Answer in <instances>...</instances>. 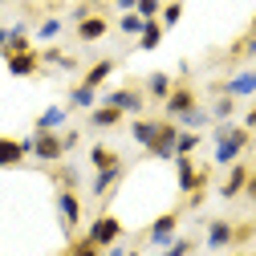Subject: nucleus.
<instances>
[{
  "instance_id": "1",
  "label": "nucleus",
  "mask_w": 256,
  "mask_h": 256,
  "mask_svg": "<svg viewBox=\"0 0 256 256\" xmlns=\"http://www.w3.org/2000/svg\"><path fill=\"white\" fill-rule=\"evenodd\" d=\"M212 138H216V150H212L216 167H232L236 158L252 146V130H248V126H236V122H216Z\"/></svg>"
},
{
  "instance_id": "2",
  "label": "nucleus",
  "mask_w": 256,
  "mask_h": 256,
  "mask_svg": "<svg viewBox=\"0 0 256 256\" xmlns=\"http://www.w3.org/2000/svg\"><path fill=\"white\" fill-rule=\"evenodd\" d=\"M171 163H175V179H179V191H183V196H191V191H204V187H208L212 171H208V167H196V163H191V154H175Z\"/></svg>"
},
{
  "instance_id": "3",
  "label": "nucleus",
  "mask_w": 256,
  "mask_h": 256,
  "mask_svg": "<svg viewBox=\"0 0 256 256\" xmlns=\"http://www.w3.org/2000/svg\"><path fill=\"white\" fill-rule=\"evenodd\" d=\"M57 216H61V228H66V236H74L78 224H82V200H78V191L57 187Z\"/></svg>"
},
{
  "instance_id": "4",
  "label": "nucleus",
  "mask_w": 256,
  "mask_h": 256,
  "mask_svg": "<svg viewBox=\"0 0 256 256\" xmlns=\"http://www.w3.org/2000/svg\"><path fill=\"white\" fill-rule=\"evenodd\" d=\"M98 248H110V244H118L122 240V224H118V216H110V212H102L98 220L90 224V232H86Z\"/></svg>"
},
{
  "instance_id": "5",
  "label": "nucleus",
  "mask_w": 256,
  "mask_h": 256,
  "mask_svg": "<svg viewBox=\"0 0 256 256\" xmlns=\"http://www.w3.org/2000/svg\"><path fill=\"white\" fill-rule=\"evenodd\" d=\"M33 154L41 163H61V158H66V142H61L57 130H37L33 134Z\"/></svg>"
},
{
  "instance_id": "6",
  "label": "nucleus",
  "mask_w": 256,
  "mask_h": 256,
  "mask_svg": "<svg viewBox=\"0 0 256 256\" xmlns=\"http://www.w3.org/2000/svg\"><path fill=\"white\" fill-rule=\"evenodd\" d=\"M102 102L114 106V110H122V114H134V118H138V114L146 110V94H142V90H110Z\"/></svg>"
},
{
  "instance_id": "7",
  "label": "nucleus",
  "mask_w": 256,
  "mask_h": 256,
  "mask_svg": "<svg viewBox=\"0 0 256 256\" xmlns=\"http://www.w3.org/2000/svg\"><path fill=\"white\" fill-rule=\"evenodd\" d=\"M196 106H200V102H196V90L183 86V82H179V86L167 94V98H163V110H167V118H171V122H175V118H183L187 110H196Z\"/></svg>"
},
{
  "instance_id": "8",
  "label": "nucleus",
  "mask_w": 256,
  "mask_h": 256,
  "mask_svg": "<svg viewBox=\"0 0 256 256\" xmlns=\"http://www.w3.org/2000/svg\"><path fill=\"white\" fill-rule=\"evenodd\" d=\"M212 94H228V98H252V94H256V70H240L236 78L212 86Z\"/></svg>"
},
{
  "instance_id": "9",
  "label": "nucleus",
  "mask_w": 256,
  "mask_h": 256,
  "mask_svg": "<svg viewBox=\"0 0 256 256\" xmlns=\"http://www.w3.org/2000/svg\"><path fill=\"white\" fill-rule=\"evenodd\" d=\"M175 228H179V212L158 216L150 228H146V244H150V248H167V244L175 240Z\"/></svg>"
},
{
  "instance_id": "10",
  "label": "nucleus",
  "mask_w": 256,
  "mask_h": 256,
  "mask_svg": "<svg viewBox=\"0 0 256 256\" xmlns=\"http://www.w3.org/2000/svg\"><path fill=\"white\" fill-rule=\"evenodd\" d=\"M106 33H110V20H106L102 12H90V16H82V20H78V41H82V45L102 41Z\"/></svg>"
},
{
  "instance_id": "11",
  "label": "nucleus",
  "mask_w": 256,
  "mask_h": 256,
  "mask_svg": "<svg viewBox=\"0 0 256 256\" xmlns=\"http://www.w3.org/2000/svg\"><path fill=\"white\" fill-rule=\"evenodd\" d=\"M175 138H179V122L163 118V122H158V138H154L150 154L154 158H175Z\"/></svg>"
},
{
  "instance_id": "12",
  "label": "nucleus",
  "mask_w": 256,
  "mask_h": 256,
  "mask_svg": "<svg viewBox=\"0 0 256 256\" xmlns=\"http://www.w3.org/2000/svg\"><path fill=\"white\" fill-rule=\"evenodd\" d=\"M248 163H240V158H236V163H232V171H228V179H224L220 183V200H236V196H244V183H248Z\"/></svg>"
},
{
  "instance_id": "13",
  "label": "nucleus",
  "mask_w": 256,
  "mask_h": 256,
  "mask_svg": "<svg viewBox=\"0 0 256 256\" xmlns=\"http://www.w3.org/2000/svg\"><path fill=\"white\" fill-rule=\"evenodd\" d=\"M24 154H33V138H0V167H16Z\"/></svg>"
},
{
  "instance_id": "14",
  "label": "nucleus",
  "mask_w": 256,
  "mask_h": 256,
  "mask_svg": "<svg viewBox=\"0 0 256 256\" xmlns=\"http://www.w3.org/2000/svg\"><path fill=\"white\" fill-rule=\"evenodd\" d=\"M4 61H8V74H12V78H33V74L41 70V57H37L33 49H24V53H4Z\"/></svg>"
},
{
  "instance_id": "15",
  "label": "nucleus",
  "mask_w": 256,
  "mask_h": 256,
  "mask_svg": "<svg viewBox=\"0 0 256 256\" xmlns=\"http://www.w3.org/2000/svg\"><path fill=\"white\" fill-rule=\"evenodd\" d=\"M228 244H236V224L232 220H212L208 224V248L216 252V248H228Z\"/></svg>"
},
{
  "instance_id": "16",
  "label": "nucleus",
  "mask_w": 256,
  "mask_h": 256,
  "mask_svg": "<svg viewBox=\"0 0 256 256\" xmlns=\"http://www.w3.org/2000/svg\"><path fill=\"white\" fill-rule=\"evenodd\" d=\"M130 134H134V142H138L142 150H150L154 138H158V118H142V114H138V118L130 122Z\"/></svg>"
},
{
  "instance_id": "17",
  "label": "nucleus",
  "mask_w": 256,
  "mask_h": 256,
  "mask_svg": "<svg viewBox=\"0 0 256 256\" xmlns=\"http://www.w3.org/2000/svg\"><path fill=\"white\" fill-rule=\"evenodd\" d=\"M122 118H126V114L114 110V106H106V102H98V106L90 110V126H94V130H114Z\"/></svg>"
},
{
  "instance_id": "18",
  "label": "nucleus",
  "mask_w": 256,
  "mask_h": 256,
  "mask_svg": "<svg viewBox=\"0 0 256 256\" xmlns=\"http://www.w3.org/2000/svg\"><path fill=\"white\" fill-rule=\"evenodd\" d=\"M122 171H126L122 163H118V167H106V171H94V183H90V196H98V200H102L106 191H114V183L122 179Z\"/></svg>"
},
{
  "instance_id": "19",
  "label": "nucleus",
  "mask_w": 256,
  "mask_h": 256,
  "mask_svg": "<svg viewBox=\"0 0 256 256\" xmlns=\"http://www.w3.org/2000/svg\"><path fill=\"white\" fill-rule=\"evenodd\" d=\"M114 70H118V61H114V57H102L98 66H90V70H86L82 86H90V90H98V86H102V82H106V78H110Z\"/></svg>"
},
{
  "instance_id": "20",
  "label": "nucleus",
  "mask_w": 256,
  "mask_h": 256,
  "mask_svg": "<svg viewBox=\"0 0 256 256\" xmlns=\"http://www.w3.org/2000/svg\"><path fill=\"white\" fill-rule=\"evenodd\" d=\"M90 163H94V171H106V167H118L122 158H118V150H114V146L94 142V146H90Z\"/></svg>"
},
{
  "instance_id": "21",
  "label": "nucleus",
  "mask_w": 256,
  "mask_h": 256,
  "mask_svg": "<svg viewBox=\"0 0 256 256\" xmlns=\"http://www.w3.org/2000/svg\"><path fill=\"white\" fill-rule=\"evenodd\" d=\"M171 90H175L171 74H150V78H146V90H142V94H146V98H154V102H163Z\"/></svg>"
},
{
  "instance_id": "22",
  "label": "nucleus",
  "mask_w": 256,
  "mask_h": 256,
  "mask_svg": "<svg viewBox=\"0 0 256 256\" xmlns=\"http://www.w3.org/2000/svg\"><path fill=\"white\" fill-rule=\"evenodd\" d=\"M70 106H74V110H94V106H98V90L74 86V90H70Z\"/></svg>"
},
{
  "instance_id": "23",
  "label": "nucleus",
  "mask_w": 256,
  "mask_h": 256,
  "mask_svg": "<svg viewBox=\"0 0 256 256\" xmlns=\"http://www.w3.org/2000/svg\"><path fill=\"white\" fill-rule=\"evenodd\" d=\"M66 118H70L66 106H49V110L37 118V130H61V126H66Z\"/></svg>"
},
{
  "instance_id": "24",
  "label": "nucleus",
  "mask_w": 256,
  "mask_h": 256,
  "mask_svg": "<svg viewBox=\"0 0 256 256\" xmlns=\"http://www.w3.org/2000/svg\"><path fill=\"white\" fill-rule=\"evenodd\" d=\"M175 122H179V130H204V126L212 122V114H208L204 106H196V110H187V114L175 118Z\"/></svg>"
},
{
  "instance_id": "25",
  "label": "nucleus",
  "mask_w": 256,
  "mask_h": 256,
  "mask_svg": "<svg viewBox=\"0 0 256 256\" xmlns=\"http://www.w3.org/2000/svg\"><path fill=\"white\" fill-rule=\"evenodd\" d=\"M158 41H163V24H158V20H146L142 24V33H138V49H158Z\"/></svg>"
},
{
  "instance_id": "26",
  "label": "nucleus",
  "mask_w": 256,
  "mask_h": 256,
  "mask_svg": "<svg viewBox=\"0 0 256 256\" xmlns=\"http://www.w3.org/2000/svg\"><path fill=\"white\" fill-rule=\"evenodd\" d=\"M208 114H212V122H228V118L236 114V98H228V94H220V102H216V106H212Z\"/></svg>"
},
{
  "instance_id": "27",
  "label": "nucleus",
  "mask_w": 256,
  "mask_h": 256,
  "mask_svg": "<svg viewBox=\"0 0 256 256\" xmlns=\"http://www.w3.org/2000/svg\"><path fill=\"white\" fill-rule=\"evenodd\" d=\"M41 61H45V66H57V70H74L78 66V61L70 57V53H61V49H45V53H37Z\"/></svg>"
},
{
  "instance_id": "28",
  "label": "nucleus",
  "mask_w": 256,
  "mask_h": 256,
  "mask_svg": "<svg viewBox=\"0 0 256 256\" xmlns=\"http://www.w3.org/2000/svg\"><path fill=\"white\" fill-rule=\"evenodd\" d=\"M204 138H200V130H179V138H175V154H191Z\"/></svg>"
},
{
  "instance_id": "29",
  "label": "nucleus",
  "mask_w": 256,
  "mask_h": 256,
  "mask_svg": "<svg viewBox=\"0 0 256 256\" xmlns=\"http://www.w3.org/2000/svg\"><path fill=\"white\" fill-rule=\"evenodd\" d=\"M53 179H57V187H70V191H78V187H82L78 167H57V171H53Z\"/></svg>"
},
{
  "instance_id": "30",
  "label": "nucleus",
  "mask_w": 256,
  "mask_h": 256,
  "mask_svg": "<svg viewBox=\"0 0 256 256\" xmlns=\"http://www.w3.org/2000/svg\"><path fill=\"white\" fill-rule=\"evenodd\" d=\"M142 24H146V20H142L138 12H122V16H118V28H122L126 37H138V33H142Z\"/></svg>"
},
{
  "instance_id": "31",
  "label": "nucleus",
  "mask_w": 256,
  "mask_h": 256,
  "mask_svg": "<svg viewBox=\"0 0 256 256\" xmlns=\"http://www.w3.org/2000/svg\"><path fill=\"white\" fill-rule=\"evenodd\" d=\"M61 28H66V20H57V16H45V20L37 24V37H41V41H53V37H61Z\"/></svg>"
},
{
  "instance_id": "32",
  "label": "nucleus",
  "mask_w": 256,
  "mask_h": 256,
  "mask_svg": "<svg viewBox=\"0 0 256 256\" xmlns=\"http://www.w3.org/2000/svg\"><path fill=\"white\" fill-rule=\"evenodd\" d=\"M179 16H183V4H179V0H171V4H163V12H158V24H163V28H175Z\"/></svg>"
},
{
  "instance_id": "33",
  "label": "nucleus",
  "mask_w": 256,
  "mask_h": 256,
  "mask_svg": "<svg viewBox=\"0 0 256 256\" xmlns=\"http://www.w3.org/2000/svg\"><path fill=\"white\" fill-rule=\"evenodd\" d=\"M196 252V240H183V236H175L167 248H163V256H191Z\"/></svg>"
},
{
  "instance_id": "34",
  "label": "nucleus",
  "mask_w": 256,
  "mask_h": 256,
  "mask_svg": "<svg viewBox=\"0 0 256 256\" xmlns=\"http://www.w3.org/2000/svg\"><path fill=\"white\" fill-rule=\"evenodd\" d=\"M70 256H102V248L94 244L90 236H82V240H74V244H70Z\"/></svg>"
},
{
  "instance_id": "35",
  "label": "nucleus",
  "mask_w": 256,
  "mask_h": 256,
  "mask_svg": "<svg viewBox=\"0 0 256 256\" xmlns=\"http://www.w3.org/2000/svg\"><path fill=\"white\" fill-rule=\"evenodd\" d=\"M134 12H138L142 20H158V12H163V0H138Z\"/></svg>"
},
{
  "instance_id": "36",
  "label": "nucleus",
  "mask_w": 256,
  "mask_h": 256,
  "mask_svg": "<svg viewBox=\"0 0 256 256\" xmlns=\"http://www.w3.org/2000/svg\"><path fill=\"white\" fill-rule=\"evenodd\" d=\"M228 57H256V33H248V37H244V41H236V45H232V53H228Z\"/></svg>"
},
{
  "instance_id": "37",
  "label": "nucleus",
  "mask_w": 256,
  "mask_h": 256,
  "mask_svg": "<svg viewBox=\"0 0 256 256\" xmlns=\"http://www.w3.org/2000/svg\"><path fill=\"white\" fill-rule=\"evenodd\" d=\"M61 142H66V154H70V150L82 142V134H78V130H66V134H61Z\"/></svg>"
},
{
  "instance_id": "38",
  "label": "nucleus",
  "mask_w": 256,
  "mask_h": 256,
  "mask_svg": "<svg viewBox=\"0 0 256 256\" xmlns=\"http://www.w3.org/2000/svg\"><path fill=\"white\" fill-rule=\"evenodd\" d=\"M244 191H248V200H252V204H256V171H252V175H248V183H244Z\"/></svg>"
},
{
  "instance_id": "39",
  "label": "nucleus",
  "mask_w": 256,
  "mask_h": 256,
  "mask_svg": "<svg viewBox=\"0 0 256 256\" xmlns=\"http://www.w3.org/2000/svg\"><path fill=\"white\" fill-rule=\"evenodd\" d=\"M134 4L138 0H114V8H122V12H134Z\"/></svg>"
},
{
  "instance_id": "40",
  "label": "nucleus",
  "mask_w": 256,
  "mask_h": 256,
  "mask_svg": "<svg viewBox=\"0 0 256 256\" xmlns=\"http://www.w3.org/2000/svg\"><path fill=\"white\" fill-rule=\"evenodd\" d=\"M244 126H248V130H256V110H248V114H244Z\"/></svg>"
},
{
  "instance_id": "41",
  "label": "nucleus",
  "mask_w": 256,
  "mask_h": 256,
  "mask_svg": "<svg viewBox=\"0 0 256 256\" xmlns=\"http://www.w3.org/2000/svg\"><path fill=\"white\" fill-rule=\"evenodd\" d=\"M106 256H126V248H122V244H110V248H106Z\"/></svg>"
},
{
  "instance_id": "42",
  "label": "nucleus",
  "mask_w": 256,
  "mask_h": 256,
  "mask_svg": "<svg viewBox=\"0 0 256 256\" xmlns=\"http://www.w3.org/2000/svg\"><path fill=\"white\" fill-rule=\"evenodd\" d=\"M8 49V28H0V53Z\"/></svg>"
},
{
  "instance_id": "43",
  "label": "nucleus",
  "mask_w": 256,
  "mask_h": 256,
  "mask_svg": "<svg viewBox=\"0 0 256 256\" xmlns=\"http://www.w3.org/2000/svg\"><path fill=\"white\" fill-rule=\"evenodd\" d=\"M248 33H256V16H252V24H248Z\"/></svg>"
},
{
  "instance_id": "44",
  "label": "nucleus",
  "mask_w": 256,
  "mask_h": 256,
  "mask_svg": "<svg viewBox=\"0 0 256 256\" xmlns=\"http://www.w3.org/2000/svg\"><path fill=\"white\" fill-rule=\"evenodd\" d=\"M126 256H138V252H130V248H126Z\"/></svg>"
},
{
  "instance_id": "45",
  "label": "nucleus",
  "mask_w": 256,
  "mask_h": 256,
  "mask_svg": "<svg viewBox=\"0 0 256 256\" xmlns=\"http://www.w3.org/2000/svg\"><path fill=\"white\" fill-rule=\"evenodd\" d=\"M236 256H248V252H236Z\"/></svg>"
}]
</instances>
